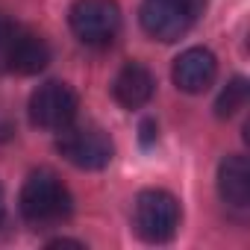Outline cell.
<instances>
[{
	"mask_svg": "<svg viewBox=\"0 0 250 250\" xmlns=\"http://www.w3.org/2000/svg\"><path fill=\"white\" fill-rule=\"evenodd\" d=\"M139 21H142V30L150 39L168 44V42L183 39L194 27L197 15L188 6H183L180 0H142Z\"/></svg>",
	"mask_w": 250,
	"mask_h": 250,
	"instance_id": "8992f818",
	"label": "cell"
},
{
	"mask_svg": "<svg viewBox=\"0 0 250 250\" xmlns=\"http://www.w3.org/2000/svg\"><path fill=\"white\" fill-rule=\"evenodd\" d=\"M56 150L80 171H100L112 162L115 145L97 124H68L65 130H59Z\"/></svg>",
	"mask_w": 250,
	"mask_h": 250,
	"instance_id": "3957f363",
	"label": "cell"
},
{
	"mask_svg": "<svg viewBox=\"0 0 250 250\" xmlns=\"http://www.w3.org/2000/svg\"><path fill=\"white\" fill-rule=\"evenodd\" d=\"M156 91V77L150 74L147 65L142 62H127L112 83V97L124 106V109H142L150 103Z\"/></svg>",
	"mask_w": 250,
	"mask_h": 250,
	"instance_id": "9c48e42d",
	"label": "cell"
},
{
	"mask_svg": "<svg viewBox=\"0 0 250 250\" xmlns=\"http://www.w3.org/2000/svg\"><path fill=\"white\" fill-rule=\"evenodd\" d=\"M218 194L227 206L244 209L250 203V165L244 156L229 153L218 165Z\"/></svg>",
	"mask_w": 250,
	"mask_h": 250,
	"instance_id": "30bf717a",
	"label": "cell"
},
{
	"mask_svg": "<svg viewBox=\"0 0 250 250\" xmlns=\"http://www.w3.org/2000/svg\"><path fill=\"white\" fill-rule=\"evenodd\" d=\"M247 94H250V83H247L244 77H232V80L221 88V94H218V100H215V115H218V118H232L238 109H244Z\"/></svg>",
	"mask_w": 250,
	"mask_h": 250,
	"instance_id": "8fae6325",
	"label": "cell"
},
{
	"mask_svg": "<svg viewBox=\"0 0 250 250\" xmlns=\"http://www.w3.org/2000/svg\"><path fill=\"white\" fill-rule=\"evenodd\" d=\"M18 209L21 218L33 227H53L62 224L71 209H74V197L68 191V186L53 174V171H33L18 194Z\"/></svg>",
	"mask_w": 250,
	"mask_h": 250,
	"instance_id": "6da1fadb",
	"label": "cell"
},
{
	"mask_svg": "<svg viewBox=\"0 0 250 250\" xmlns=\"http://www.w3.org/2000/svg\"><path fill=\"white\" fill-rule=\"evenodd\" d=\"M27 109H30L33 127L59 133V130L68 127V124H74L77 109H80V100H77V91H74L68 83L50 80V83L39 85V88L30 94V106H27Z\"/></svg>",
	"mask_w": 250,
	"mask_h": 250,
	"instance_id": "5b68a950",
	"label": "cell"
},
{
	"mask_svg": "<svg viewBox=\"0 0 250 250\" xmlns=\"http://www.w3.org/2000/svg\"><path fill=\"white\" fill-rule=\"evenodd\" d=\"M180 3H183V6H188L194 15H200V12H203V6H206V0H180Z\"/></svg>",
	"mask_w": 250,
	"mask_h": 250,
	"instance_id": "4fadbf2b",
	"label": "cell"
},
{
	"mask_svg": "<svg viewBox=\"0 0 250 250\" xmlns=\"http://www.w3.org/2000/svg\"><path fill=\"white\" fill-rule=\"evenodd\" d=\"M174 85L186 94H203L218 77V59L209 47H188L174 59Z\"/></svg>",
	"mask_w": 250,
	"mask_h": 250,
	"instance_id": "52a82bcc",
	"label": "cell"
},
{
	"mask_svg": "<svg viewBox=\"0 0 250 250\" xmlns=\"http://www.w3.org/2000/svg\"><path fill=\"white\" fill-rule=\"evenodd\" d=\"M47 65H50V44L39 33L15 27V36L9 42L3 68L12 71V74H21V77H33V74L44 71Z\"/></svg>",
	"mask_w": 250,
	"mask_h": 250,
	"instance_id": "ba28073f",
	"label": "cell"
},
{
	"mask_svg": "<svg viewBox=\"0 0 250 250\" xmlns=\"http://www.w3.org/2000/svg\"><path fill=\"white\" fill-rule=\"evenodd\" d=\"M15 27H18V24H12L6 15H0V68L6 65V50H9L12 36H15Z\"/></svg>",
	"mask_w": 250,
	"mask_h": 250,
	"instance_id": "7c38bea8",
	"label": "cell"
},
{
	"mask_svg": "<svg viewBox=\"0 0 250 250\" xmlns=\"http://www.w3.org/2000/svg\"><path fill=\"white\" fill-rule=\"evenodd\" d=\"M68 24L85 47H109L121 33V9L115 0H77Z\"/></svg>",
	"mask_w": 250,
	"mask_h": 250,
	"instance_id": "277c9868",
	"label": "cell"
},
{
	"mask_svg": "<svg viewBox=\"0 0 250 250\" xmlns=\"http://www.w3.org/2000/svg\"><path fill=\"white\" fill-rule=\"evenodd\" d=\"M133 227L147 244H165L180 229V200L165 188H145L133 206Z\"/></svg>",
	"mask_w": 250,
	"mask_h": 250,
	"instance_id": "7a4b0ae2",
	"label": "cell"
},
{
	"mask_svg": "<svg viewBox=\"0 0 250 250\" xmlns=\"http://www.w3.org/2000/svg\"><path fill=\"white\" fill-rule=\"evenodd\" d=\"M6 215V194H3V186H0V221Z\"/></svg>",
	"mask_w": 250,
	"mask_h": 250,
	"instance_id": "5bb4252c",
	"label": "cell"
}]
</instances>
